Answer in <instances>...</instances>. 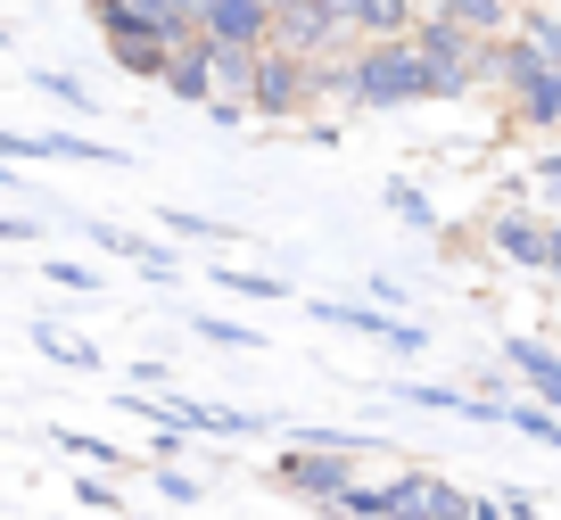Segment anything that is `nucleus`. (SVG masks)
Instances as JSON below:
<instances>
[{
  "instance_id": "nucleus-12",
  "label": "nucleus",
  "mask_w": 561,
  "mask_h": 520,
  "mask_svg": "<svg viewBox=\"0 0 561 520\" xmlns=\"http://www.w3.org/2000/svg\"><path fill=\"white\" fill-rule=\"evenodd\" d=\"M413 9L421 0H347V18H355V42H397V34H413Z\"/></svg>"
},
{
  "instance_id": "nucleus-15",
  "label": "nucleus",
  "mask_w": 561,
  "mask_h": 520,
  "mask_svg": "<svg viewBox=\"0 0 561 520\" xmlns=\"http://www.w3.org/2000/svg\"><path fill=\"white\" fill-rule=\"evenodd\" d=\"M34 339H42V355H58V364H75V372H91V364H100V347H91V339H75V330H50V323H42Z\"/></svg>"
},
{
  "instance_id": "nucleus-8",
  "label": "nucleus",
  "mask_w": 561,
  "mask_h": 520,
  "mask_svg": "<svg viewBox=\"0 0 561 520\" xmlns=\"http://www.w3.org/2000/svg\"><path fill=\"white\" fill-rule=\"evenodd\" d=\"M314 314H322V323H339V330H364V339L397 347V355H421V347H430V330L404 323V314H388V306H347V297H322Z\"/></svg>"
},
{
  "instance_id": "nucleus-17",
  "label": "nucleus",
  "mask_w": 561,
  "mask_h": 520,
  "mask_svg": "<svg viewBox=\"0 0 561 520\" xmlns=\"http://www.w3.org/2000/svg\"><path fill=\"white\" fill-rule=\"evenodd\" d=\"M58 446L91 454V463H107V471H133V463H124V446H107V438H91V430H58Z\"/></svg>"
},
{
  "instance_id": "nucleus-6",
  "label": "nucleus",
  "mask_w": 561,
  "mask_h": 520,
  "mask_svg": "<svg viewBox=\"0 0 561 520\" xmlns=\"http://www.w3.org/2000/svg\"><path fill=\"white\" fill-rule=\"evenodd\" d=\"M280 34V0H207V42L224 50H273Z\"/></svg>"
},
{
  "instance_id": "nucleus-3",
  "label": "nucleus",
  "mask_w": 561,
  "mask_h": 520,
  "mask_svg": "<svg viewBox=\"0 0 561 520\" xmlns=\"http://www.w3.org/2000/svg\"><path fill=\"white\" fill-rule=\"evenodd\" d=\"M248 108L256 116H298V108H314V58H298V50H256V75H248Z\"/></svg>"
},
{
  "instance_id": "nucleus-24",
  "label": "nucleus",
  "mask_w": 561,
  "mask_h": 520,
  "mask_svg": "<svg viewBox=\"0 0 561 520\" xmlns=\"http://www.w3.org/2000/svg\"><path fill=\"white\" fill-rule=\"evenodd\" d=\"M0 240H34V224H25V215H0Z\"/></svg>"
},
{
  "instance_id": "nucleus-7",
  "label": "nucleus",
  "mask_w": 561,
  "mask_h": 520,
  "mask_svg": "<svg viewBox=\"0 0 561 520\" xmlns=\"http://www.w3.org/2000/svg\"><path fill=\"white\" fill-rule=\"evenodd\" d=\"M488 240H495V257L520 264V273H553V224H545L537 207H504L488 224Z\"/></svg>"
},
{
  "instance_id": "nucleus-2",
  "label": "nucleus",
  "mask_w": 561,
  "mask_h": 520,
  "mask_svg": "<svg viewBox=\"0 0 561 520\" xmlns=\"http://www.w3.org/2000/svg\"><path fill=\"white\" fill-rule=\"evenodd\" d=\"M495 83H504V100L520 108V124H545V133L561 124V67H553L528 34H504V42H495Z\"/></svg>"
},
{
  "instance_id": "nucleus-13",
  "label": "nucleus",
  "mask_w": 561,
  "mask_h": 520,
  "mask_svg": "<svg viewBox=\"0 0 561 520\" xmlns=\"http://www.w3.org/2000/svg\"><path fill=\"white\" fill-rule=\"evenodd\" d=\"M438 18H455L462 34H479V42H504L512 34V0H438Z\"/></svg>"
},
{
  "instance_id": "nucleus-20",
  "label": "nucleus",
  "mask_w": 561,
  "mask_h": 520,
  "mask_svg": "<svg viewBox=\"0 0 561 520\" xmlns=\"http://www.w3.org/2000/svg\"><path fill=\"white\" fill-rule=\"evenodd\" d=\"M388 207H397V215H404L413 231H430V224H438V215H430V199H421V191H404V182L388 191Z\"/></svg>"
},
{
  "instance_id": "nucleus-16",
  "label": "nucleus",
  "mask_w": 561,
  "mask_h": 520,
  "mask_svg": "<svg viewBox=\"0 0 561 520\" xmlns=\"http://www.w3.org/2000/svg\"><path fill=\"white\" fill-rule=\"evenodd\" d=\"M520 34H528V42H537V50L561 67V18H553V9H520Z\"/></svg>"
},
{
  "instance_id": "nucleus-26",
  "label": "nucleus",
  "mask_w": 561,
  "mask_h": 520,
  "mask_svg": "<svg viewBox=\"0 0 561 520\" xmlns=\"http://www.w3.org/2000/svg\"><path fill=\"white\" fill-rule=\"evenodd\" d=\"M553 281H561V224H553Z\"/></svg>"
},
{
  "instance_id": "nucleus-23",
  "label": "nucleus",
  "mask_w": 561,
  "mask_h": 520,
  "mask_svg": "<svg viewBox=\"0 0 561 520\" xmlns=\"http://www.w3.org/2000/svg\"><path fill=\"white\" fill-rule=\"evenodd\" d=\"M50 281H58V290H100V273H91V264H50Z\"/></svg>"
},
{
  "instance_id": "nucleus-19",
  "label": "nucleus",
  "mask_w": 561,
  "mask_h": 520,
  "mask_svg": "<svg viewBox=\"0 0 561 520\" xmlns=\"http://www.w3.org/2000/svg\"><path fill=\"white\" fill-rule=\"evenodd\" d=\"M198 339H215V347H256V330H248V323H224V314H198Z\"/></svg>"
},
{
  "instance_id": "nucleus-14",
  "label": "nucleus",
  "mask_w": 561,
  "mask_h": 520,
  "mask_svg": "<svg viewBox=\"0 0 561 520\" xmlns=\"http://www.w3.org/2000/svg\"><path fill=\"white\" fill-rule=\"evenodd\" d=\"M100 248H107V257H124V264H140V273H149V281H174V257H165L158 240H133V231L100 224Z\"/></svg>"
},
{
  "instance_id": "nucleus-11",
  "label": "nucleus",
  "mask_w": 561,
  "mask_h": 520,
  "mask_svg": "<svg viewBox=\"0 0 561 520\" xmlns=\"http://www.w3.org/2000/svg\"><path fill=\"white\" fill-rule=\"evenodd\" d=\"M504 364L520 372L528 388H537V405H553V414H561V355H553L545 339H512V347H504Z\"/></svg>"
},
{
  "instance_id": "nucleus-10",
  "label": "nucleus",
  "mask_w": 561,
  "mask_h": 520,
  "mask_svg": "<svg viewBox=\"0 0 561 520\" xmlns=\"http://www.w3.org/2000/svg\"><path fill=\"white\" fill-rule=\"evenodd\" d=\"M165 91H174V100H191V108L215 100V42H207V34L174 50V67H165Z\"/></svg>"
},
{
  "instance_id": "nucleus-9",
  "label": "nucleus",
  "mask_w": 561,
  "mask_h": 520,
  "mask_svg": "<svg viewBox=\"0 0 561 520\" xmlns=\"http://www.w3.org/2000/svg\"><path fill=\"white\" fill-rule=\"evenodd\" d=\"M182 42L149 34V25H107V58H116L124 75H149V83H165V67H174Z\"/></svg>"
},
{
  "instance_id": "nucleus-22",
  "label": "nucleus",
  "mask_w": 561,
  "mask_h": 520,
  "mask_svg": "<svg viewBox=\"0 0 561 520\" xmlns=\"http://www.w3.org/2000/svg\"><path fill=\"white\" fill-rule=\"evenodd\" d=\"M42 91H50V100H67V108H91V91L75 83V75H42Z\"/></svg>"
},
{
  "instance_id": "nucleus-1",
  "label": "nucleus",
  "mask_w": 561,
  "mask_h": 520,
  "mask_svg": "<svg viewBox=\"0 0 561 520\" xmlns=\"http://www.w3.org/2000/svg\"><path fill=\"white\" fill-rule=\"evenodd\" d=\"M413 100H438V67L413 50V34L364 42V50H355V67H347V108L388 116V108H413Z\"/></svg>"
},
{
  "instance_id": "nucleus-21",
  "label": "nucleus",
  "mask_w": 561,
  "mask_h": 520,
  "mask_svg": "<svg viewBox=\"0 0 561 520\" xmlns=\"http://www.w3.org/2000/svg\"><path fill=\"white\" fill-rule=\"evenodd\" d=\"M528 182H537V191L561 207V149H553V157H537V166H528Z\"/></svg>"
},
{
  "instance_id": "nucleus-5",
  "label": "nucleus",
  "mask_w": 561,
  "mask_h": 520,
  "mask_svg": "<svg viewBox=\"0 0 561 520\" xmlns=\"http://www.w3.org/2000/svg\"><path fill=\"white\" fill-rule=\"evenodd\" d=\"M355 463H364V454H331V446H289V454H280V471H273V479L289 487V496H314V504H331L339 487H355Z\"/></svg>"
},
{
  "instance_id": "nucleus-4",
  "label": "nucleus",
  "mask_w": 561,
  "mask_h": 520,
  "mask_svg": "<svg viewBox=\"0 0 561 520\" xmlns=\"http://www.w3.org/2000/svg\"><path fill=\"white\" fill-rule=\"evenodd\" d=\"M91 18H100V34L107 25H149L165 42H198L207 34V0H91Z\"/></svg>"
},
{
  "instance_id": "nucleus-18",
  "label": "nucleus",
  "mask_w": 561,
  "mask_h": 520,
  "mask_svg": "<svg viewBox=\"0 0 561 520\" xmlns=\"http://www.w3.org/2000/svg\"><path fill=\"white\" fill-rule=\"evenodd\" d=\"M165 224H174L182 240H231V224H215V215H191V207H165Z\"/></svg>"
},
{
  "instance_id": "nucleus-25",
  "label": "nucleus",
  "mask_w": 561,
  "mask_h": 520,
  "mask_svg": "<svg viewBox=\"0 0 561 520\" xmlns=\"http://www.w3.org/2000/svg\"><path fill=\"white\" fill-rule=\"evenodd\" d=\"M9 182H18V157H0V191H9Z\"/></svg>"
},
{
  "instance_id": "nucleus-27",
  "label": "nucleus",
  "mask_w": 561,
  "mask_h": 520,
  "mask_svg": "<svg viewBox=\"0 0 561 520\" xmlns=\"http://www.w3.org/2000/svg\"><path fill=\"white\" fill-rule=\"evenodd\" d=\"M430 9H438V0H430Z\"/></svg>"
}]
</instances>
